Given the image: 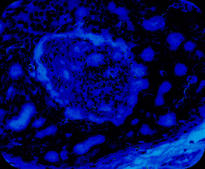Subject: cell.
Here are the masks:
<instances>
[{
	"mask_svg": "<svg viewBox=\"0 0 205 169\" xmlns=\"http://www.w3.org/2000/svg\"><path fill=\"white\" fill-rule=\"evenodd\" d=\"M188 67L183 63H178L175 67V73L177 76L181 77L187 74Z\"/></svg>",
	"mask_w": 205,
	"mask_h": 169,
	"instance_id": "obj_6",
	"label": "cell"
},
{
	"mask_svg": "<svg viewBox=\"0 0 205 169\" xmlns=\"http://www.w3.org/2000/svg\"><path fill=\"white\" fill-rule=\"evenodd\" d=\"M175 123V116L173 113L167 114L162 116L158 121V123L164 126H174Z\"/></svg>",
	"mask_w": 205,
	"mask_h": 169,
	"instance_id": "obj_2",
	"label": "cell"
},
{
	"mask_svg": "<svg viewBox=\"0 0 205 169\" xmlns=\"http://www.w3.org/2000/svg\"><path fill=\"white\" fill-rule=\"evenodd\" d=\"M103 59V56L101 54L93 53L89 56L88 62L90 65H98L101 62Z\"/></svg>",
	"mask_w": 205,
	"mask_h": 169,
	"instance_id": "obj_7",
	"label": "cell"
},
{
	"mask_svg": "<svg viewBox=\"0 0 205 169\" xmlns=\"http://www.w3.org/2000/svg\"><path fill=\"white\" fill-rule=\"evenodd\" d=\"M148 86V81L146 79L137 80L132 84V88L134 91H139L142 89H146Z\"/></svg>",
	"mask_w": 205,
	"mask_h": 169,
	"instance_id": "obj_4",
	"label": "cell"
},
{
	"mask_svg": "<svg viewBox=\"0 0 205 169\" xmlns=\"http://www.w3.org/2000/svg\"><path fill=\"white\" fill-rule=\"evenodd\" d=\"M171 87H172V86H171V83L168 81H165V82H163L160 86L159 90H158V94L162 95L164 93H166L170 91Z\"/></svg>",
	"mask_w": 205,
	"mask_h": 169,
	"instance_id": "obj_8",
	"label": "cell"
},
{
	"mask_svg": "<svg viewBox=\"0 0 205 169\" xmlns=\"http://www.w3.org/2000/svg\"><path fill=\"white\" fill-rule=\"evenodd\" d=\"M46 70H45L42 66H40L39 69H38V77H39L40 80H45L46 81L48 80V77L46 75Z\"/></svg>",
	"mask_w": 205,
	"mask_h": 169,
	"instance_id": "obj_10",
	"label": "cell"
},
{
	"mask_svg": "<svg viewBox=\"0 0 205 169\" xmlns=\"http://www.w3.org/2000/svg\"><path fill=\"white\" fill-rule=\"evenodd\" d=\"M183 39V36L180 33H172L167 36V41L171 47L176 48L180 45Z\"/></svg>",
	"mask_w": 205,
	"mask_h": 169,
	"instance_id": "obj_1",
	"label": "cell"
},
{
	"mask_svg": "<svg viewBox=\"0 0 205 169\" xmlns=\"http://www.w3.org/2000/svg\"><path fill=\"white\" fill-rule=\"evenodd\" d=\"M143 26L145 29L149 31H156L158 28L151 20H145L143 22Z\"/></svg>",
	"mask_w": 205,
	"mask_h": 169,
	"instance_id": "obj_9",
	"label": "cell"
},
{
	"mask_svg": "<svg viewBox=\"0 0 205 169\" xmlns=\"http://www.w3.org/2000/svg\"><path fill=\"white\" fill-rule=\"evenodd\" d=\"M195 47V44L191 42V41H189L187 42L184 45V48L185 50H188V51H191V50H193Z\"/></svg>",
	"mask_w": 205,
	"mask_h": 169,
	"instance_id": "obj_12",
	"label": "cell"
},
{
	"mask_svg": "<svg viewBox=\"0 0 205 169\" xmlns=\"http://www.w3.org/2000/svg\"><path fill=\"white\" fill-rule=\"evenodd\" d=\"M155 53L150 47L145 48L141 53V57L142 59L147 62L152 61L153 59Z\"/></svg>",
	"mask_w": 205,
	"mask_h": 169,
	"instance_id": "obj_5",
	"label": "cell"
},
{
	"mask_svg": "<svg viewBox=\"0 0 205 169\" xmlns=\"http://www.w3.org/2000/svg\"><path fill=\"white\" fill-rule=\"evenodd\" d=\"M197 54L198 57H202V56H203V54L202 52H200L199 50H198L197 52Z\"/></svg>",
	"mask_w": 205,
	"mask_h": 169,
	"instance_id": "obj_16",
	"label": "cell"
},
{
	"mask_svg": "<svg viewBox=\"0 0 205 169\" xmlns=\"http://www.w3.org/2000/svg\"><path fill=\"white\" fill-rule=\"evenodd\" d=\"M63 76L66 78V79H68L70 78V74H69V72L67 71H64V73H63Z\"/></svg>",
	"mask_w": 205,
	"mask_h": 169,
	"instance_id": "obj_15",
	"label": "cell"
},
{
	"mask_svg": "<svg viewBox=\"0 0 205 169\" xmlns=\"http://www.w3.org/2000/svg\"><path fill=\"white\" fill-rule=\"evenodd\" d=\"M155 104L157 106H161L164 104V99L162 94H159L157 96L155 101Z\"/></svg>",
	"mask_w": 205,
	"mask_h": 169,
	"instance_id": "obj_11",
	"label": "cell"
},
{
	"mask_svg": "<svg viewBox=\"0 0 205 169\" xmlns=\"http://www.w3.org/2000/svg\"><path fill=\"white\" fill-rule=\"evenodd\" d=\"M129 101L131 104H135V102L137 101L136 96H135V95L132 96L130 97V99H129Z\"/></svg>",
	"mask_w": 205,
	"mask_h": 169,
	"instance_id": "obj_14",
	"label": "cell"
},
{
	"mask_svg": "<svg viewBox=\"0 0 205 169\" xmlns=\"http://www.w3.org/2000/svg\"><path fill=\"white\" fill-rule=\"evenodd\" d=\"M204 84H205V82H204V81H202V82H201V84L200 85V87H198V89H199V90L202 89L203 88V87H204Z\"/></svg>",
	"mask_w": 205,
	"mask_h": 169,
	"instance_id": "obj_17",
	"label": "cell"
},
{
	"mask_svg": "<svg viewBox=\"0 0 205 169\" xmlns=\"http://www.w3.org/2000/svg\"><path fill=\"white\" fill-rule=\"evenodd\" d=\"M131 71L133 75L136 77L141 78L146 75L147 70L145 66L142 64L135 63L132 66Z\"/></svg>",
	"mask_w": 205,
	"mask_h": 169,
	"instance_id": "obj_3",
	"label": "cell"
},
{
	"mask_svg": "<svg viewBox=\"0 0 205 169\" xmlns=\"http://www.w3.org/2000/svg\"><path fill=\"white\" fill-rule=\"evenodd\" d=\"M187 80L189 83L194 84L197 82L198 79L195 75H189L187 78Z\"/></svg>",
	"mask_w": 205,
	"mask_h": 169,
	"instance_id": "obj_13",
	"label": "cell"
}]
</instances>
